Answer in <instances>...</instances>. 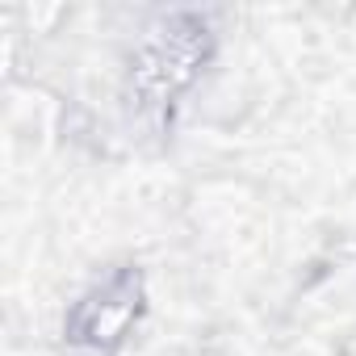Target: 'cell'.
Listing matches in <instances>:
<instances>
[{"label": "cell", "mask_w": 356, "mask_h": 356, "mask_svg": "<svg viewBox=\"0 0 356 356\" xmlns=\"http://www.w3.org/2000/svg\"><path fill=\"white\" fill-rule=\"evenodd\" d=\"M138 314V277L122 273L113 281H105L101 289H92L76 314H72V343L88 356H105L130 327V318Z\"/></svg>", "instance_id": "cell-1"}]
</instances>
